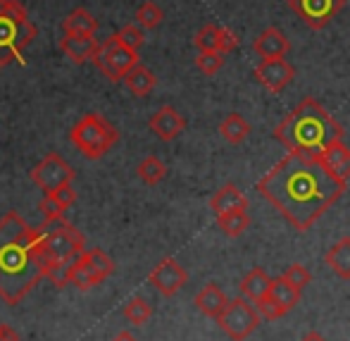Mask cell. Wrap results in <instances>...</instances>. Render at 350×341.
Masks as SVG:
<instances>
[{
  "label": "cell",
  "mask_w": 350,
  "mask_h": 341,
  "mask_svg": "<svg viewBox=\"0 0 350 341\" xmlns=\"http://www.w3.org/2000/svg\"><path fill=\"white\" fill-rule=\"evenodd\" d=\"M348 181L324 165L319 153L288 151L262 179L258 191L295 231H308L343 194Z\"/></svg>",
  "instance_id": "obj_1"
},
{
  "label": "cell",
  "mask_w": 350,
  "mask_h": 341,
  "mask_svg": "<svg viewBox=\"0 0 350 341\" xmlns=\"http://www.w3.org/2000/svg\"><path fill=\"white\" fill-rule=\"evenodd\" d=\"M48 273V260L38 229H31L17 212L0 220V299L17 305Z\"/></svg>",
  "instance_id": "obj_2"
},
{
  "label": "cell",
  "mask_w": 350,
  "mask_h": 341,
  "mask_svg": "<svg viewBox=\"0 0 350 341\" xmlns=\"http://www.w3.org/2000/svg\"><path fill=\"white\" fill-rule=\"evenodd\" d=\"M274 138L286 151L322 153L329 143L343 141V127L314 98H303L274 129Z\"/></svg>",
  "instance_id": "obj_3"
},
{
  "label": "cell",
  "mask_w": 350,
  "mask_h": 341,
  "mask_svg": "<svg viewBox=\"0 0 350 341\" xmlns=\"http://www.w3.org/2000/svg\"><path fill=\"white\" fill-rule=\"evenodd\" d=\"M38 29L17 0H0V67L22 62V53L36 38Z\"/></svg>",
  "instance_id": "obj_4"
},
{
  "label": "cell",
  "mask_w": 350,
  "mask_h": 341,
  "mask_svg": "<svg viewBox=\"0 0 350 341\" xmlns=\"http://www.w3.org/2000/svg\"><path fill=\"white\" fill-rule=\"evenodd\" d=\"M38 236H41L48 268L55 263H72V260H77L86 251L83 234L72 222H67L65 217H60V220H46L38 227Z\"/></svg>",
  "instance_id": "obj_5"
},
{
  "label": "cell",
  "mask_w": 350,
  "mask_h": 341,
  "mask_svg": "<svg viewBox=\"0 0 350 341\" xmlns=\"http://www.w3.org/2000/svg\"><path fill=\"white\" fill-rule=\"evenodd\" d=\"M117 138H120L117 129L98 112L83 115L70 131V141L77 146V151L83 157H91V160H98V157L105 155L117 143Z\"/></svg>",
  "instance_id": "obj_6"
},
{
  "label": "cell",
  "mask_w": 350,
  "mask_h": 341,
  "mask_svg": "<svg viewBox=\"0 0 350 341\" xmlns=\"http://www.w3.org/2000/svg\"><path fill=\"white\" fill-rule=\"evenodd\" d=\"M262 318H260L258 308L253 301H248L245 296H236L229 299L224 313L217 318V325L221 327V332L234 341H245L253 337V332L260 327Z\"/></svg>",
  "instance_id": "obj_7"
},
{
  "label": "cell",
  "mask_w": 350,
  "mask_h": 341,
  "mask_svg": "<svg viewBox=\"0 0 350 341\" xmlns=\"http://www.w3.org/2000/svg\"><path fill=\"white\" fill-rule=\"evenodd\" d=\"M93 62H96V67L100 69L110 81H122L129 69L141 65L139 51H131V48L122 46V43L117 41V36H110L100 43Z\"/></svg>",
  "instance_id": "obj_8"
},
{
  "label": "cell",
  "mask_w": 350,
  "mask_h": 341,
  "mask_svg": "<svg viewBox=\"0 0 350 341\" xmlns=\"http://www.w3.org/2000/svg\"><path fill=\"white\" fill-rule=\"evenodd\" d=\"M31 181L43 191V194H53L60 186L72 184L74 181V170L72 165H67L65 157H60L57 153H48L41 162L31 170Z\"/></svg>",
  "instance_id": "obj_9"
},
{
  "label": "cell",
  "mask_w": 350,
  "mask_h": 341,
  "mask_svg": "<svg viewBox=\"0 0 350 341\" xmlns=\"http://www.w3.org/2000/svg\"><path fill=\"white\" fill-rule=\"evenodd\" d=\"M288 8L310 29H324L343 8V0H288Z\"/></svg>",
  "instance_id": "obj_10"
},
{
  "label": "cell",
  "mask_w": 350,
  "mask_h": 341,
  "mask_svg": "<svg viewBox=\"0 0 350 341\" xmlns=\"http://www.w3.org/2000/svg\"><path fill=\"white\" fill-rule=\"evenodd\" d=\"M152 289H157V294L162 296H176L189 281V273L181 268V263L176 258H162L160 263L152 268V273L148 275Z\"/></svg>",
  "instance_id": "obj_11"
},
{
  "label": "cell",
  "mask_w": 350,
  "mask_h": 341,
  "mask_svg": "<svg viewBox=\"0 0 350 341\" xmlns=\"http://www.w3.org/2000/svg\"><path fill=\"white\" fill-rule=\"evenodd\" d=\"M295 77V67L286 58H262L255 67V79L260 86H265L269 93H281Z\"/></svg>",
  "instance_id": "obj_12"
},
{
  "label": "cell",
  "mask_w": 350,
  "mask_h": 341,
  "mask_svg": "<svg viewBox=\"0 0 350 341\" xmlns=\"http://www.w3.org/2000/svg\"><path fill=\"white\" fill-rule=\"evenodd\" d=\"M148 125H150V131L160 141H174L186 129V120L172 105H162L160 110H155V115L150 117Z\"/></svg>",
  "instance_id": "obj_13"
},
{
  "label": "cell",
  "mask_w": 350,
  "mask_h": 341,
  "mask_svg": "<svg viewBox=\"0 0 350 341\" xmlns=\"http://www.w3.org/2000/svg\"><path fill=\"white\" fill-rule=\"evenodd\" d=\"M253 51L258 53L260 58H286L291 51V41L277 27H267L253 41Z\"/></svg>",
  "instance_id": "obj_14"
},
{
  "label": "cell",
  "mask_w": 350,
  "mask_h": 341,
  "mask_svg": "<svg viewBox=\"0 0 350 341\" xmlns=\"http://www.w3.org/2000/svg\"><path fill=\"white\" fill-rule=\"evenodd\" d=\"M98 48H100V43L96 41V36H65L60 41V51L74 65H83V62L93 60Z\"/></svg>",
  "instance_id": "obj_15"
},
{
  "label": "cell",
  "mask_w": 350,
  "mask_h": 341,
  "mask_svg": "<svg viewBox=\"0 0 350 341\" xmlns=\"http://www.w3.org/2000/svg\"><path fill=\"white\" fill-rule=\"evenodd\" d=\"M210 210L217 215H224L231 210H248V196L234 184H224L219 191H215V196L210 199Z\"/></svg>",
  "instance_id": "obj_16"
},
{
  "label": "cell",
  "mask_w": 350,
  "mask_h": 341,
  "mask_svg": "<svg viewBox=\"0 0 350 341\" xmlns=\"http://www.w3.org/2000/svg\"><path fill=\"white\" fill-rule=\"evenodd\" d=\"M193 303H196V308H198L203 315H208V318L217 320L221 313H224V308H226V303H229V299H226V294L221 291V286L205 284L203 289H200L198 294H196Z\"/></svg>",
  "instance_id": "obj_17"
},
{
  "label": "cell",
  "mask_w": 350,
  "mask_h": 341,
  "mask_svg": "<svg viewBox=\"0 0 350 341\" xmlns=\"http://www.w3.org/2000/svg\"><path fill=\"white\" fill-rule=\"evenodd\" d=\"M272 284H274V279L267 275V270L253 268L248 275L243 277V279H241L239 289H241V296H245L248 301L258 303L260 299H265V296L272 291Z\"/></svg>",
  "instance_id": "obj_18"
},
{
  "label": "cell",
  "mask_w": 350,
  "mask_h": 341,
  "mask_svg": "<svg viewBox=\"0 0 350 341\" xmlns=\"http://www.w3.org/2000/svg\"><path fill=\"white\" fill-rule=\"evenodd\" d=\"M107 277L100 273V270L96 268V265L88 260L86 251H83L81 255H79L77 260H74V268H72V286H77V289L86 291L91 289V286H98L103 284Z\"/></svg>",
  "instance_id": "obj_19"
},
{
  "label": "cell",
  "mask_w": 350,
  "mask_h": 341,
  "mask_svg": "<svg viewBox=\"0 0 350 341\" xmlns=\"http://www.w3.org/2000/svg\"><path fill=\"white\" fill-rule=\"evenodd\" d=\"M319 155H322L324 165H327L334 175L341 177V179H346V181L350 179V148L346 146V143L343 141L329 143Z\"/></svg>",
  "instance_id": "obj_20"
},
{
  "label": "cell",
  "mask_w": 350,
  "mask_h": 341,
  "mask_svg": "<svg viewBox=\"0 0 350 341\" xmlns=\"http://www.w3.org/2000/svg\"><path fill=\"white\" fill-rule=\"evenodd\" d=\"M62 31H65V36H96L98 19L93 17L88 10L79 8L65 17V22H62Z\"/></svg>",
  "instance_id": "obj_21"
},
{
  "label": "cell",
  "mask_w": 350,
  "mask_h": 341,
  "mask_svg": "<svg viewBox=\"0 0 350 341\" xmlns=\"http://www.w3.org/2000/svg\"><path fill=\"white\" fill-rule=\"evenodd\" d=\"M324 263L341 277V279H350V236L338 239L336 244L324 253Z\"/></svg>",
  "instance_id": "obj_22"
},
{
  "label": "cell",
  "mask_w": 350,
  "mask_h": 341,
  "mask_svg": "<svg viewBox=\"0 0 350 341\" xmlns=\"http://www.w3.org/2000/svg\"><path fill=\"white\" fill-rule=\"evenodd\" d=\"M219 134L226 143H231V146H241V143L250 136V122L245 120L241 112H231V115H226L224 120H221Z\"/></svg>",
  "instance_id": "obj_23"
},
{
  "label": "cell",
  "mask_w": 350,
  "mask_h": 341,
  "mask_svg": "<svg viewBox=\"0 0 350 341\" xmlns=\"http://www.w3.org/2000/svg\"><path fill=\"white\" fill-rule=\"evenodd\" d=\"M122 81H124L126 91L143 98V96H148V93H152V88H155V84H157V77L148 67L136 65L134 69H129V72L124 74Z\"/></svg>",
  "instance_id": "obj_24"
},
{
  "label": "cell",
  "mask_w": 350,
  "mask_h": 341,
  "mask_svg": "<svg viewBox=\"0 0 350 341\" xmlns=\"http://www.w3.org/2000/svg\"><path fill=\"white\" fill-rule=\"evenodd\" d=\"M217 227H219L226 236H231V239H239L250 227V217L245 210H231V212H224V215H217Z\"/></svg>",
  "instance_id": "obj_25"
},
{
  "label": "cell",
  "mask_w": 350,
  "mask_h": 341,
  "mask_svg": "<svg viewBox=\"0 0 350 341\" xmlns=\"http://www.w3.org/2000/svg\"><path fill=\"white\" fill-rule=\"evenodd\" d=\"M136 175H139V179L143 181V184L155 186L167 177V165L157 155H148V157H143V160L139 162V167H136Z\"/></svg>",
  "instance_id": "obj_26"
},
{
  "label": "cell",
  "mask_w": 350,
  "mask_h": 341,
  "mask_svg": "<svg viewBox=\"0 0 350 341\" xmlns=\"http://www.w3.org/2000/svg\"><path fill=\"white\" fill-rule=\"evenodd\" d=\"M269 296L277 301L281 308L293 310L295 305H298V301H300V289L291 284L286 277H277V279H274V284H272V291H269Z\"/></svg>",
  "instance_id": "obj_27"
},
{
  "label": "cell",
  "mask_w": 350,
  "mask_h": 341,
  "mask_svg": "<svg viewBox=\"0 0 350 341\" xmlns=\"http://www.w3.org/2000/svg\"><path fill=\"white\" fill-rule=\"evenodd\" d=\"M124 318L131 325H146L152 318V308L143 296H131L124 303Z\"/></svg>",
  "instance_id": "obj_28"
},
{
  "label": "cell",
  "mask_w": 350,
  "mask_h": 341,
  "mask_svg": "<svg viewBox=\"0 0 350 341\" xmlns=\"http://www.w3.org/2000/svg\"><path fill=\"white\" fill-rule=\"evenodd\" d=\"M162 19H165V12H162L160 5L152 3V0H146V3L136 10V24H139L141 29H146V31L157 29L162 24Z\"/></svg>",
  "instance_id": "obj_29"
},
{
  "label": "cell",
  "mask_w": 350,
  "mask_h": 341,
  "mask_svg": "<svg viewBox=\"0 0 350 341\" xmlns=\"http://www.w3.org/2000/svg\"><path fill=\"white\" fill-rule=\"evenodd\" d=\"M219 34H221V27L217 24H205L198 34H196L193 43L198 48V53H205V51H219Z\"/></svg>",
  "instance_id": "obj_30"
},
{
  "label": "cell",
  "mask_w": 350,
  "mask_h": 341,
  "mask_svg": "<svg viewBox=\"0 0 350 341\" xmlns=\"http://www.w3.org/2000/svg\"><path fill=\"white\" fill-rule=\"evenodd\" d=\"M224 60H226L224 53H219V51H205V53H198V58H196V67H198L203 74L212 77V74H217L221 67H224Z\"/></svg>",
  "instance_id": "obj_31"
},
{
  "label": "cell",
  "mask_w": 350,
  "mask_h": 341,
  "mask_svg": "<svg viewBox=\"0 0 350 341\" xmlns=\"http://www.w3.org/2000/svg\"><path fill=\"white\" fill-rule=\"evenodd\" d=\"M143 31H146V29H141L139 24H126V27H122L115 36L122 46L131 48V51H139V48L143 46V41H146V34Z\"/></svg>",
  "instance_id": "obj_32"
},
{
  "label": "cell",
  "mask_w": 350,
  "mask_h": 341,
  "mask_svg": "<svg viewBox=\"0 0 350 341\" xmlns=\"http://www.w3.org/2000/svg\"><path fill=\"white\" fill-rule=\"evenodd\" d=\"M72 268H74V260L72 263H55L48 268L46 279L53 281V286L57 289H65L67 284H72Z\"/></svg>",
  "instance_id": "obj_33"
},
{
  "label": "cell",
  "mask_w": 350,
  "mask_h": 341,
  "mask_svg": "<svg viewBox=\"0 0 350 341\" xmlns=\"http://www.w3.org/2000/svg\"><path fill=\"white\" fill-rule=\"evenodd\" d=\"M255 308H258V313H260V318L262 320H267V323H274V320H279V318H284L288 310L286 308H281V305L277 303V301L272 299V296H265V299H260L258 303H255Z\"/></svg>",
  "instance_id": "obj_34"
},
{
  "label": "cell",
  "mask_w": 350,
  "mask_h": 341,
  "mask_svg": "<svg viewBox=\"0 0 350 341\" xmlns=\"http://www.w3.org/2000/svg\"><path fill=\"white\" fill-rule=\"evenodd\" d=\"M281 277H286V279H288L293 286H298L300 291H303L305 286L312 281V273H310V270L305 268V265H300V263H291L288 268L284 270V275H281Z\"/></svg>",
  "instance_id": "obj_35"
},
{
  "label": "cell",
  "mask_w": 350,
  "mask_h": 341,
  "mask_svg": "<svg viewBox=\"0 0 350 341\" xmlns=\"http://www.w3.org/2000/svg\"><path fill=\"white\" fill-rule=\"evenodd\" d=\"M38 210L43 212V217H46V220H60V217H65L67 207L62 205L53 194H46L41 203H38Z\"/></svg>",
  "instance_id": "obj_36"
},
{
  "label": "cell",
  "mask_w": 350,
  "mask_h": 341,
  "mask_svg": "<svg viewBox=\"0 0 350 341\" xmlns=\"http://www.w3.org/2000/svg\"><path fill=\"white\" fill-rule=\"evenodd\" d=\"M239 48V36H236L231 29H224L221 27V34H219V53H224V55H229L231 51H236Z\"/></svg>",
  "instance_id": "obj_37"
},
{
  "label": "cell",
  "mask_w": 350,
  "mask_h": 341,
  "mask_svg": "<svg viewBox=\"0 0 350 341\" xmlns=\"http://www.w3.org/2000/svg\"><path fill=\"white\" fill-rule=\"evenodd\" d=\"M53 196H55L57 201H60L65 207H70L74 205V201H77V191L72 189V184H65V186H60L57 191H53Z\"/></svg>",
  "instance_id": "obj_38"
},
{
  "label": "cell",
  "mask_w": 350,
  "mask_h": 341,
  "mask_svg": "<svg viewBox=\"0 0 350 341\" xmlns=\"http://www.w3.org/2000/svg\"><path fill=\"white\" fill-rule=\"evenodd\" d=\"M0 341H19V334L10 325H0Z\"/></svg>",
  "instance_id": "obj_39"
},
{
  "label": "cell",
  "mask_w": 350,
  "mask_h": 341,
  "mask_svg": "<svg viewBox=\"0 0 350 341\" xmlns=\"http://www.w3.org/2000/svg\"><path fill=\"white\" fill-rule=\"evenodd\" d=\"M300 341H327V337H324V334H319V332H308Z\"/></svg>",
  "instance_id": "obj_40"
},
{
  "label": "cell",
  "mask_w": 350,
  "mask_h": 341,
  "mask_svg": "<svg viewBox=\"0 0 350 341\" xmlns=\"http://www.w3.org/2000/svg\"><path fill=\"white\" fill-rule=\"evenodd\" d=\"M112 341H139V339H136L131 332H120V334H117V337L112 339Z\"/></svg>",
  "instance_id": "obj_41"
},
{
  "label": "cell",
  "mask_w": 350,
  "mask_h": 341,
  "mask_svg": "<svg viewBox=\"0 0 350 341\" xmlns=\"http://www.w3.org/2000/svg\"><path fill=\"white\" fill-rule=\"evenodd\" d=\"M286 3H288V0H286Z\"/></svg>",
  "instance_id": "obj_42"
}]
</instances>
